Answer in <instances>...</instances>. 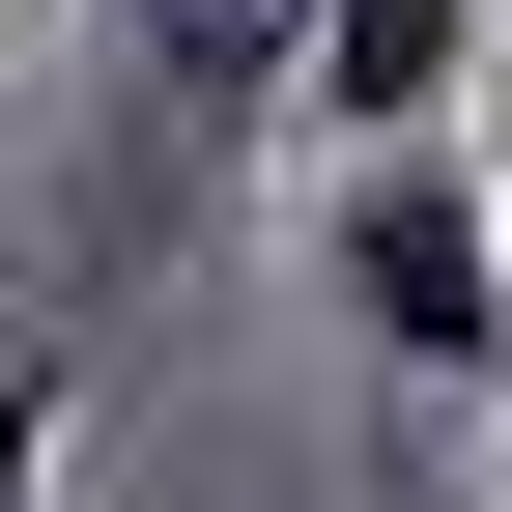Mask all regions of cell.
Wrapping results in <instances>:
<instances>
[{
    "mask_svg": "<svg viewBox=\"0 0 512 512\" xmlns=\"http://www.w3.org/2000/svg\"><path fill=\"white\" fill-rule=\"evenodd\" d=\"M285 114H313V0H114V200H86V256H143L171 200H228Z\"/></svg>",
    "mask_w": 512,
    "mask_h": 512,
    "instance_id": "7a4b0ae2",
    "label": "cell"
},
{
    "mask_svg": "<svg viewBox=\"0 0 512 512\" xmlns=\"http://www.w3.org/2000/svg\"><path fill=\"white\" fill-rule=\"evenodd\" d=\"M342 342H370V399L512 427V200H484V143H342Z\"/></svg>",
    "mask_w": 512,
    "mask_h": 512,
    "instance_id": "6da1fadb",
    "label": "cell"
},
{
    "mask_svg": "<svg viewBox=\"0 0 512 512\" xmlns=\"http://www.w3.org/2000/svg\"><path fill=\"white\" fill-rule=\"evenodd\" d=\"M484 114V0H313V114L285 143H456Z\"/></svg>",
    "mask_w": 512,
    "mask_h": 512,
    "instance_id": "3957f363",
    "label": "cell"
},
{
    "mask_svg": "<svg viewBox=\"0 0 512 512\" xmlns=\"http://www.w3.org/2000/svg\"><path fill=\"white\" fill-rule=\"evenodd\" d=\"M57 427H86V342H0V512H57Z\"/></svg>",
    "mask_w": 512,
    "mask_h": 512,
    "instance_id": "277c9868",
    "label": "cell"
}]
</instances>
